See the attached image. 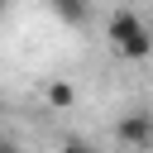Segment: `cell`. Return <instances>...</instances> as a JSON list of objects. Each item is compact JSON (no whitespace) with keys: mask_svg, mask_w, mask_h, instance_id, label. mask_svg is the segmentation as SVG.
<instances>
[{"mask_svg":"<svg viewBox=\"0 0 153 153\" xmlns=\"http://www.w3.org/2000/svg\"><path fill=\"white\" fill-rule=\"evenodd\" d=\"M110 48H115L120 57H129V62L153 57V29L143 24V14L115 10V14H110Z\"/></svg>","mask_w":153,"mask_h":153,"instance_id":"6da1fadb","label":"cell"},{"mask_svg":"<svg viewBox=\"0 0 153 153\" xmlns=\"http://www.w3.org/2000/svg\"><path fill=\"white\" fill-rule=\"evenodd\" d=\"M115 139L129 143V148H153V115H143V110L124 115V120L115 124Z\"/></svg>","mask_w":153,"mask_h":153,"instance_id":"7a4b0ae2","label":"cell"},{"mask_svg":"<svg viewBox=\"0 0 153 153\" xmlns=\"http://www.w3.org/2000/svg\"><path fill=\"white\" fill-rule=\"evenodd\" d=\"M53 10H57L67 24H81V19H86V0H53Z\"/></svg>","mask_w":153,"mask_h":153,"instance_id":"3957f363","label":"cell"},{"mask_svg":"<svg viewBox=\"0 0 153 153\" xmlns=\"http://www.w3.org/2000/svg\"><path fill=\"white\" fill-rule=\"evenodd\" d=\"M48 100H53V105H57V110H67V105H72V100H76V91H72V86H67V81H53V86H48Z\"/></svg>","mask_w":153,"mask_h":153,"instance_id":"277c9868","label":"cell"},{"mask_svg":"<svg viewBox=\"0 0 153 153\" xmlns=\"http://www.w3.org/2000/svg\"><path fill=\"white\" fill-rule=\"evenodd\" d=\"M62 153H96L91 143H81V139H72V143H62Z\"/></svg>","mask_w":153,"mask_h":153,"instance_id":"5b68a950","label":"cell"},{"mask_svg":"<svg viewBox=\"0 0 153 153\" xmlns=\"http://www.w3.org/2000/svg\"><path fill=\"white\" fill-rule=\"evenodd\" d=\"M0 153H19V148H14V143H0Z\"/></svg>","mask_w":153,"mask_h":153,"instance_id":"8992f818","label":"cell"},{"mask_svg":"<svg viewBox=\"0 0 153 153\" xmlns=\"http://www.w3.org/2000/svg\"><path fill=\"white\" fill-rule=\"evenodd\" d=\"M0 10H5V0H0Z\"/></svg>","mask_w":153,"mask_h":153,"instance_id":"52a82bcc","label":"cell"}]
</instances>
